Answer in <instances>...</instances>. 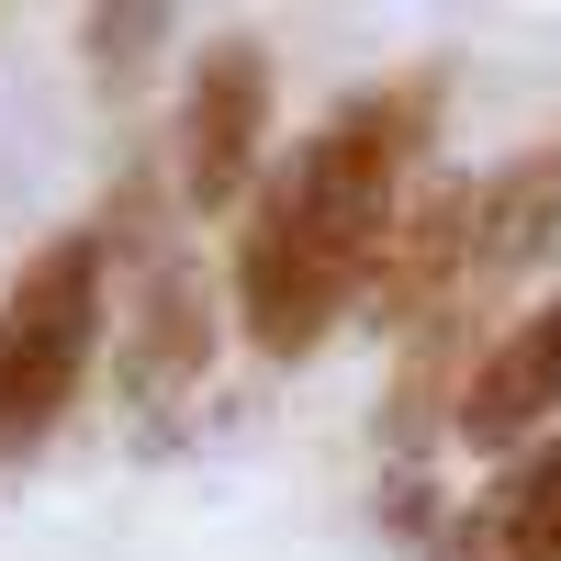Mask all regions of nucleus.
I'll return each mask as SVG.
<instances>
[{"instance_id": "1", "label": "nucleus", "mask_w": 561, "mask_h": 561, "mask_svg": "<svg viewBox=\"0 0 561 561\" xmlns=\"http://www.w3.org/2000/svg\"><path fill=\"white\" fill-rule=\"evenodd\" d=\"M427 135H438V68H404L382 90L337 102L293 158H280L248 225H237V325L259 359H314L325 325L370 304V270L393 248L404 192L427 180Z\"/></svg>"}, {"instance_id": "2", "label": "nucleus", "mask_w": 561, "mask_h": 561, "mask_svg": "<svg viewBox=\"0 0 561 561\" xmlns=\"http://www.w3.org/2000/svg\"><path fill=\"white\" fill-rule=\"evenodd\" d=\"M102 325H113V248L90 225L79 237H45L12 270V293H0V460H34L68 427Z\"/></svg>"}, {"instance_id": "3", "label": "nucleus", "mask_w": 561, "mask_h": 561, "mask_svg": "<svg viewBox=\"0 0 561 561\" xmlns=\"http://www.w3.org/2000/svg\"><path fill=\"white\" fill-rule=\"evenodd\" d=\"M259 147H270V45L214 34L192 57V90H180V203L237 214L259 192Z\"/></svg>"}, {"instance_id": "4", "label": "nucleus", "mask_w": 561, "mask_h": 561, "mask_svg": "<svg viewBox=\"0 0 561 561\" xmlns=\"http://www.w3.org/2000/svg\"><path fill=\"white\" fill-rule=\"evenodd\" d=\"M460 280H472V180L427 169V180L404 192V214H393V248H382V270H370V325L415 337L427 314L472 304Z\"/></svg>"}, {"instance_id": "5", "label": "nucleus", "mask_w": 561, "mask_h": 561, "mask_svg": "<svg viewBox=\"0 0 561 561\" xmlns=\"http://www.w3.org/2000/svg\"><path fill=\"white\" fill-rule=\"evenodd\" d=\"M550 415H561V293L528 304V314L472 359V382H460V438L505 460L528 427H550Z\"/></svg>"}, {"instance_id": "6", "label": "nucleus", "mask_w": 561, "mask_h": 561, "mask_svg": "<svg viewBox=\"0 0 561 561\" xmlns=\"http://www.w3.org/2000/svg\"><path fill=\"white\" fill-rule=\"evenodd\" d=\"M539 259H561V135L550 147H517L505 169L472 180V280L460 293H505Z\"/></svg>"}, {"instance_id": "7", "label": "nucleus", "mask_w": 561, "mask_h": 561, "mask_svg": "<svg viewBox=\"0 0 561 561\" xmlns=\"http://www.w3.org/2000/svg\"><path fill=\"white\" fill-rule=\"evenodd\" d=\"M203 359H214V293L192 280L180 248H158L147 280H135V314H124V393L169 404V393L203 382Z\"/></svg>"}, {"instance_id": "8", "label": "nucleus", "mask_w": 561, "mask_h": 561, "mask_svg": "<svg viewBox=\"0 0 561 561\" xmlns=\"http://www.w3.org/2000/svg\"><path fill=\"white\" fill-rule=\"evenodd\" d=\"M449 561H561V438L505 460L494 494L449 528Z\"/></svg>"}, {"instance_id": "9", "label": "nucleus", "mask_w": 561, "mask_h": 561, "mask_svg": "<svg viewBox=\"0 0 561 561\" xmlns=\"http://www.w3.org/2000/svg\"><path fill=\"white\" fill-rule=\"evenodd\" d=\"M158 34H169L158 0H135V12H90V57H102V79H135V68L158 57Z\"/></svg>"}]
</instances>
